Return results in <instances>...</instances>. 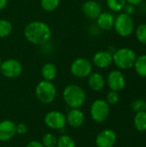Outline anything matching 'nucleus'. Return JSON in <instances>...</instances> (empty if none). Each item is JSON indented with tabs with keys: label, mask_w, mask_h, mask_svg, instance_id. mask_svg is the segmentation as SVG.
I'll return each instance as SVG.
<instances>
[{
	"label": "nucleus",
	"mask_w": 146,
	"mask_h": 147,
	"mask_svg": "<svg viewBox=\"0 0 146 147\" xmlns=\"http://www.w3.org/2000/svg\"><path fill=\"white\" fill-rule=\"evenodd\" d=\"M23 33L28 42L38 46L46 44L52 36L51 28L46 22L41 21H34L29 22L24 28Z\"/></svg>",
	"instance_id": "f257e3e1"
},
{
	"label": "nucleus",
	"mask_w": 146,
	"mask_h": 147,
	"mask_svg": "<svg viewBox=\"0 0 146 147\" xmlns=\"http://www.w3.org/2000/svg\"><path fill=\"white\" fill-rule=\"evenodd\" d=\"M63 98L65 103L71 109H79L86 100V94L83 89L76 84L66 86L63 91Z\"/></svg>",
	"instance_id": "f03ea898"
},
{
	"label": "nucleus",
	"mask_w": 146,
	"mask_h": 147,
	"mask_svg": "<svg viewBox=\"0 0 146 147\" xmlns=\"http://www.w3.org/2000/svg\"><path fill=\"white\" fill-rule=\"evenodd\" d=\"M137 54L129 47H121L113 53V63L121 70H128L133 67Z\"/></svg>",
	"instance_id": "7ed1b4c3"
},
{
	"label": "nucleus",
	"mask_w": 146,
	"mask_h": 147,
	"mask_svg": "<svg viewBox=\"0 0 146 147\" xmlns=\"http://www.w3.org/2000/svg\"><path fill=\"white\" fill-rule=\"evenodd\" d=\"M114 28L115 32L121 37L130 36L135 30L133 18L125 13L119 14L114 19Z\"/></svg>",
	"instance_id": "20e7f679"
},
{
	"label": "nucleus",
	"mask_w": 146,
	"mask_h": 147,
	"mask_svg": "<svg viewBox=\"0 0 146 147\" xmlns=\"http://www.w3.org/2000/svg\"><path fill=\"white\" fill-rule=\"evenodd\" d=\"M35 95L40 102L49 104L54 101L57 91L54 84L51 81L43 80L37 84L35 88Z\"/></svg>",
	"instance_id": "39448f33"
},
{
	"label": "nucleus",
	"mask_w": 146,
	"mask_h": 147,
	"mask_svg": "<svg viewBox=\"0 0 146 147\" xmlns=\"http://www.w3.org/2000/svg\"><path fill=\"white\" fill-rule=\"evenodd\" d=\"M110 112L109 104L102 99L96 100L90 107V115L92 119L98 123L105 121Z\"/></svg>",
	"instance_id": "423d86ee"
},
{
	"label": "nucleus",
	"mask_w": 146,
	"mask_h": 147,
	"mask_svg": "<svg viewBox=\"0 0 146 147\" xmlns=\"http://www.w3.org/2000/svg\"><path fill=\"white\" fill-rule=\"evenodd\" d=\"M92 63L86 58H78L71 65V72L79 78H88L92 73Z\"/></svg>",
	"instance_id": "0eeeda50"
},
{
	"label": "nucleus",
	"mask_w": 146,
	"mask_h": 147,
	"mask_svg": "<svg viewBox=\"0 0 146 147\" xmlns=\"http://www.w3.org/2000/svg\"><path fill=\"white\" fill-rule=\"evenodd\" d=\"M1 73L8 78H15L19 77L22 72V64L14 59H9L2 62L0 66Z\"/></svg>",
	"instance_id": "6e6552de"
},
{
	"label": "nucleus",
	"mask_w": 146,
	"mask_h": 147,
	"mask_svg": "<svg viewBox=\"0 0 146 147\" xmlns=\"http://www.w3.org/2000/svg\"><path fill=\"white\" fill-rule=\"evenodd\" d=\"M45 123L46 125L54 130L63 129L66 124V117L65 115L59 111H51L48 112L45 116Z\"/></svg>",
	"instance_id": "1a4fd4ad"
},
{
	"label": "nucleus",
	"mask_w": 146,
	"mask_h": 147,
	"mask_svg": "<svg viewBox=\"0 0 146 147\" xmlns=\"http://www.w3.org/2000/svg\"><path fill=\"white\" fill-rule=\"evenodd\" d=\"M107 82L109 89L117 92L122 90L126 86L125 76L120 70L111 71L108 75Z\"/></svg>",
	"instance_id": "9d476101"
},
{
	"label": "nucleus",
	"mask_w": 146,
	"mask_h": 147,
	"mask_svg": "<svg viewBox=\"0 0 146 147\" xmlns=\"http://www.w3.org/2000/svg\"><path fill=\"white\" fill-rule=\"evenodd\" d=\"M116 134L111 129L102 131L96 137V144L97 147H114L116 143Z\"/></svg>",
	"instance_id": "9b49d317"
},
{
	"label": "nucleus",
	"mask_w": 146,
	"mask_h": 147,
	"mask_svg": "<svg viewBox=\"0 0 146 147\" xmlns=\"http://www.w3.org/2000/svg\"><path fill=\"white\" fill-rule=\"evenodd\" d=\"M16 134V125L9 121L5 120L0 122V141L11 140Z\"/></svg>",
	"instance_id": "f8f14e48"
},
{
	"label": "nucleus",
	"mask_w": 146,
	"mask_h": 147,
	"mask_svg": "<svg viewBox=\"0 0 146 147\" xmlns=\"http://www.w3.org/2000/svg\"><path fill=\"white\" fill-rule=\"evenodd\" d=\"M92 62L98 68H107L113 63V54L108 51H99L94 54Z\"/></svg>",
	"instance_id": "ddd939ff"
},
{
	"label": "nucleus",
	"mask_w": 146,
	"mask_h": 147,
	"mask_svg": "<svg viewBox=\"0 0 146 147\" xmlns=\"http://www.w3.org/2000/svg\"><path fill=\"white\" fill-rule=\"evenodd\" d=\"M82 10L89 19H96L102 12L100 3L94 0H88L84 2L82 5Z\"/></svg>",
	"instance_id": "4468645a"
},
{
	"label": "nucleus",
	"mask_w": 146,
	"mask_h": 147,
	"mask_svg": "<svg viewBox=\"0 0 146 147\" xmlns=\"http://www.w3.org/2000/svg\"><path fill=\"white\" fill-rule=\"evenodd\" d=\"M84 121V115L79 109H72L66 116V122L72 127H78Z\"/></svg>",
	"instance_id": "2eb2a0df"
},
{
	"label": "nucleus",
	"mask_w": 146,
	"mask_h": 147,
	"mask_svg": "<svg viewBox=\"0 0 146 147\" xmlns=\"http://www.w3.org/2000/svg\"><path fill=\"white\" fill-rule=\"evenodd\" d=\"M114 16L110 12H102L96 18L98 27L102 30H110L114 28Z\"/></svg>",
	"instance_id": "dca6fc26"
},
{
	"label": "nucleus",
	"mask_w": 146,
	"mask_h": 147,
	"mask_svg": "<svg viewBox=\"0 0 146 147\" xmlns=\"http://www.w3.org/2000/svg\"><path fill=\"white\" fill-rule=\"evenodd\" d=\"M89 86L95 91H100L105 87V79L104 77L99 72L91 73L88 77Z\"/></svg>",
	"instance_id": "f3484780"
},
{
	"label": "nucleus",
	"mask_w": 146,
	"mask_h": 147,
	"mask_svg": "<svg viewBox=\"0 0 146 147\" xmlns=\"http://www.w3.org/2000/svg\"><path fill=\"white\" fill-rule=\"evenodd\" d=\"M41 76L46 81H52L57 76V67L52 63H46L42 66Z\"/></svg>",
	"instance_id": "a211bd4d"
},
{
	"label": "nucleus",
	"mask_w": 146,
	"mask_h": 147,
	"mask_svg": "<svg viewBox=\"0 0 146 147\" xmlns=\"http://www.w3.org/2000/svg\"><path fill=\"white\" fill-rule=\"evenodd\" d=\"M133 68L139 76L146 78V54L137 56Z\"/></svg>",
	"instance_id": "6ab92c4d"
},
{
	"label": "nucleus",
	"mask_w": 146,
	"mask_h": 147,
	"mask_svg": "<svg viewBox=\"0 0 146 147\" xmlns=\"http://www.w3.org/2000/svg\"><path fill=\"white\" fill-rule=\"evenodd\" d=\"M133 123L135 126V128L139 132H145L146 131V111H139L137 112L135 115Z\"/></svg>",
	"instance_id": "aec40b11"
},
{
	"label": "nucleus",
	"mask_w": 146,
	"mask_h": 147,
	"mask_svg": "<svg viewBox=\"0 0 146 147\" xmlns=\"http://www.w3.org/2000/svg\"><path fill=\"white\" fill-rule=\"evenodd\" d=\"M12 32V24L6 19H0V38L9 36Z\"/></svg>",
	"instance_id": "412c9836"
},
{
	"label": "nucleus",
	"mask_w": 146,
	"mask_h": 147,
	"mask_svg": "<svg viewBox=\"0 0 146 147\" xmlns=\"http://www.w3.org/2000/svg\"><path fill=\"white\" fill-rule=\"evenodd\" d=\"M126 4V0H107V5L108 9L114 12H120L123 10Z\"/></svg>",
	"instance_id": "4be33fe9"
},
{
	"label": "nucleus",
	"mask_w": 146,
	"mask_h": 147,
	"mask_svg": "<svg viewBox=\"0 0 146 147\" xmlns=\"http://www.w3.org/2000/svg\"><path fill=\"white\" fill-rule=\"evenodd\" d=\"M135 35L139 42L146 45V23H141L136 28Z\"/></svg>",
	"instance_id": "5701e85b"
},
{
	"label": "nucleus",
	"mask_w": 146,
	"mask_h": 147,
	"mask_svg": "<svg viewBox=\"0 0 146 147\" xmlns=\"http://www.w3.org/2000/svg\"><path fill=\"white\" fill-rule=\"evenodd\" d=\"M60 0H40V5L45 11L51 12L55 10L59 5Z\"/></svg>",
	"instance_id": "b1692460"
},
{
	"label": "nucleus",
	"mask_w": 146,
	"mask_h": 147,
	"mask_svg": "<svg viewBox=\"0 0 146 147\" xmlns=\"http://www.w3.org/2000/svg\"><path fill=\"white\" fill-rule=\"evenodd\" d=\"M57 147H77L75 141L68 135H62L57 140Z\"/></svg>",
	"instance_id": "393cba45"
},
{
	"label": "nucleus",
	"mask_w": 146,
	"mask_h": 147,
	"mask_svg": "<svg viewBox=\"0 0 146 147\" xmlns=\"http://www.w3.org/2000/svg\"><path fill=\"white\" fill-rule=\"evenodd\" d=\"M57 138L52 134H46L42 137V145L44 147L55 146L57 145Z\"/></svg>",
	"instance_id": "a878e982"
},
{
	"label": "nucleus",
	"mask_w": 146,
	"mask_h": 147,
	"mask_svg": "<svg viewBox=\"0 0 146 147\" xmlns=\"http://www.w3.org/2000/svg\"><path fill=\"white\" fill-rule=\"evenodd\" d=\"M145 101L141 99V98L134 100L132 102V109H133V110L136 111V112L145 110Z\"/></svg>",
	"instance_id": "bb28decb"
},
{
	"label": "nucleus",
	"mask_w": 146,
	"mask_h": 147,
	"mask_svg": "<svg viewBox=\"0 0 146 147\" xmlns=\"http://www.w3.org/2000/svg\"><path fill=\"white\" fill-rule=\"evenodd\" d=\"M106 102L110 104V105H114V104H116L119 101H120V96L118 94L117 91H114V90H111L109 91L108 94H107V96H106Z\"/></svg>",
	"instance_id": "cd10ccee"
},
{
	"label": "nucleus",
	"mask_w": 146,
	"mask_h": 147,
	"mask_svg": "<svg viewBox=\"0 0 146 147\" xmlns=\"http://www.w3.org/2000/svg\"><path fill=\"white\" fill-rule=\"evenodd\" d=\"M123 10H124L123 13L132 16L135 13V11H136V6L133 5V4H130V3H126L125 5V7H124Z\"/></svg>",
	"instance_id": "c85d7f7f"
},
{
	"label": "nucleus",
	"mask_w": 146,
	"mask_h": 147,
	"mask_svg": "<svg viewBox=\"0 0 146 147\" xmlns=\"http://www.w3.org/2000/svg\"><path fill=\"white\" fill-rule=\"evenodd\" d=\"M28 132V127L23 124V123H20L18 125H16V134L23 135Z\"/></svg>",
	"instance_id": "c756f323"
},
{
	"label": "nucleus",
	"mask_w": 146,
	"mask_h": 147,
	"mask_svg": "<svg viewBox=\"0 0 146 147\" xmlns=\"http://www.w3.org/2000/svg\"><path fill=\"white\" fill-rule=\"evenodd\" d=\"M27 147H44L41 142L37 141V140H33L28 144Z\"/></svg>",
	"instance_id": "7c9ffc66"
},
{
	"label": "nucleus",
	"mask_w": 146,
	"mask_h": 147,
	"mask_svg": "<svg viewBox=\"0 0 146 147\" xmlns=\"http://www.w3.org/2000/svg\"><path fill=\"white\" fill-rule=\"evenodd\" d=\"M144 0H126V3H130L133 4L134 6H139Z\"/></svg>",
	"instance_id": "2f4dec72"
},
{
	"label": "nucleus",
	"mask_w": 146,
	"mask_h": 147,
	"mask_svg": "<svg viewBox=\"0 0 146 147\" xmlns=\"http://www.w3.org/2000/svg\"><path fill=\"white\" fill-rule=\"evenodd\" d=\"M8 4V0H0V10L3 9Z\"/></svg>",
	"instance_id": "473e14b6"
},
{
	"label": "nucleus",
	"mask_w": 146,
	"mask_h": 147,
	"mask_svg": "<svg viewBox=\"0 0 146 147\" xmlns=\"http://www.w3.org/2000/svg\"><path fill=\"white\" fill-rule=\"evenodd\" d=\"M141 7H140V10H142L143 12H145V13H146V2H142L140 4H139Z\"/></svg>",
	"instance_id": "72a5a7b5"
},
{
	"label": "nucleus",
	"mask_w": 146,
	"mask_h": 147,
	"mask_svg": "<svg viewBox=\"0 0 146 147\" xmlns=\"http://www.w3.org/2000/svg\"><path fill=\"white\" fill-rule=\"evenodd\" d=\"M1 64H2V61H1V59H0V66H1Z\"/></svg>",
	"instance_id": "f704fd0d"
},
{
	"label": "nucleus",
	"mask_w": 146,
	"mask_h": 147,
	"mask_svg": "<svg viewBox=\"0 0 146 147\" xmlns=\"http://www.w3.org/2000/svg\"><path fill=\"white\" fill-rule=\"evenodd\" d=\"M145 111H146V102H145Z\"/></svg>",
	"instance_id": "c9c22d12"
},
{
	"label": "nucleus",
	"mask_w": 146,
	"mask_h": 147,
	"mask_svg": "<svg viewBox=\"0 0 146 147\" xmlns=\"http://www.w3.org/2000/svg\"><path fill=\"white\" fill-rule=\"evenodd\" d=\"M52 147H56V146H52Z\"/></svg>",
	"instance_id": "e433bc0d"
}]
</instances>
